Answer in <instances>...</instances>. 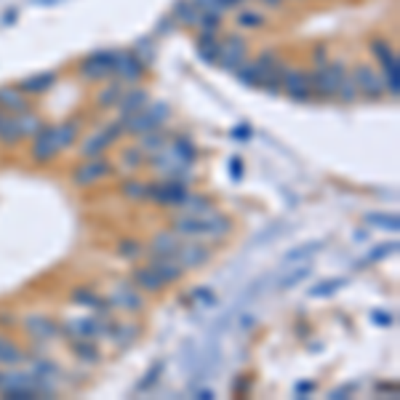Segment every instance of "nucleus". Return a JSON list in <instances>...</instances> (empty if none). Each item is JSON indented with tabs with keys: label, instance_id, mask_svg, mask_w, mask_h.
Masks as SVG:
<instances>
[{
	"label": "nucleus",
	"instance_id": "obj_56",
	"mask_svg": "<svg viewBox=\"0 0 400 400\" xmlns=\"http://www.w3.org/2000/svg\"><path fill=\"white\" fill-rule=\"evenodd\" d=\"M38 5H49V3H59V0H35Z\"/></svg>",
	"mask_w": 400,
	"mask_h": 400
},
{
	"label": "nucleus",
	"instance_id": "obj_45",
	"mask_svg": "<svg viewBox=\"0 0 400 400\" xmlns=\"http://www.w3.org/2000/svg\"><path fill=\"white\" fill-rule=\"evenodd\" d=\"M160 371H163V363H158L155 368H150V371H147V379H142V382L136 384V390H139V392H142V390H147V387H150L152 382H158V376H160Z\"/></svg>",
	"mask_w": 400,
	"mask_h": 400
},
{
	"label": "nucleus",
	"instance_id": "obj_53",
	"mask_svg": "<svg viewBox=\"0 0 400 400\" xmlns=\"http://www.w3.org/2000/svg\"><path fill=\"white\" fill-rule=\"evenodd\" d=\"M232 136H235V139H240V136H243V139H249L251 131L249 128H235V131H232Z\"/></svg>",
	"mask_w": 400,
	"mask_h": 400
},
{
	"label": "nucleus",
	"instance_id": "obj_27",
	"mask_svg": "<svg viewBox=\"0 0 400 400\" xmlns=\"http://www.w3.org/2000/svg\"><path fill=\"white\" fill-rule=\"evenodd\" d=\"M198 14H200V8L192 0H179L174 5V19H179L182 25H187V27L198 25Z\"/></svg>",
	"mask_w": 400,
	"mask_h": 400
},
{
	"label": "nucleus",
	"instance_id": "obj_16",
	"mask_svg": "<svg viewBox=\"0 0 400 400\" xmlns=\"http://www.w3.org/2000/svg\"><path fill=\"white\" fill-rule=\"evenodd\" d=\"M25 328L32 339H53V336L62 334V328L53 321H49L46 315H29V318H25Z\"/></svg>",
	"mask_w": 400,
	"mask_h": 400
},
{
	"label": "nucleus",
	"instance_id": "obj_17",
	"mask_svg": "<svg viewBox=\"0 0 400 400\" xmlns=\"http://www.w3.org/2000/svg\"><path fill=\"white\" fill-rule=\"evenodd\" d=\"M131 283H134L139 291H147V294H158V291L166 286L160 277L152 273L150 267H134V273H131Z\"/></svg>",
	"mask_w": 400,
	"mask_h": 400
},
{
	"label": "nucleus",
	"instance_id": "obj_15",
	"mask_svg": "<svg viewBox=\"0 0 400 400\" xmlns=\"http://www.w3.org/2000/svg\"><path fill=\"white\" fill-rule=\"evenodd\" d=\"M155 275L160 277L163 283H176V280H182L184 275V267L176 262L174 256H152V262L147 264Z\"/></svg>",
	"mask_w": 400,
	"mask_h": 400
},
{
	"label": "nucleus",
	"instance_id": "obj_34",
	"mask_svg": "<svg viewBox=\"0 0 400 400\" xmlns=\"http://www.w3.org/2000/svg\"><path fill=\"white\" fill-rule=\"evenodd\" d=\"M366 225L371 227H379V229H398L400 222L395 214H366Z\"/></svg>",
	"mask_w": 400,
	"mask_h": 400
},
{
	"label": "nucleus",
	"instance_id": "obj_21",
	"mask_svg": "<svg viewBox=\"0 0 400 400\" xmlns=\"http://www.w3.org/2000/svg\"><path fill=\"white\" fill-rule=\"evenodd\" d=\"M179 249V235L171 232H158L152 238V256H174Z\"/></svg>",
	"mask_w": 400,
	"mask_h": 400
},
{
	"label": "nucleus",
	"instance_id": "obj_24",
	"mask_svg": "<svg viewBox=\"0 0 400 400\" xmlns=\"http://www.w3.org/2000/svg\"><path fill=\"white\" fill-rule=\"evenodd\" d=\"M56 83V75L53 73H40V75H32L19 83V91H27V94H43L49 91L51 86Z\"/></svg>",
	"mask_w": 400,
	"mask_h": 400
},
{
	"label": "nucleus",
	"instance_id": "obj_26",
	"mask_svg": "<svg viewBox=\"0 0 400 400\" xmlns=\"http://www.w3.org/2000/svg\"><path fill=\"white\" fill-rule=\"evenodd\" d=\"M25 360V352L19 345H14L11 339L0 336V366H19Z\"/></svg>",
	"mask_w": 400,
	"mask_h": 400
},
{
	"label": "nucleus",
	"instance_id": "obj_1",
	"mask_svg": "<svg viewBox=\"0 0 400 400\" xmlns=\"http://www.w3.org/2000/svg\"><path fill=\"white\" fill-rule=\"evenodd\" d=\"M171 229L182 238H225L232 232V222L225 214H214V211L182 214L179 219H174Z\"/></svg>",
	"mask_w": 400,
	"mask_h": 400
},
{
	"label": "nucleus",
	"instance_id": "obj_48",
	"mask_svg": "<svg viewBox=\"0 0 400 400\" xmlns=\"http://www.w3.org/2000/svg\"><path fill=\"white\" fill-rule=\"evenodd\" d=\"M371 318H374V323H379V325H392V315H384L382 310H374Z\"/></svg>",
	"mask_w": 400,
	"mask_h": 400
},
{
	"label": "nucleus",
	"instance_id": "obj_51",
	"mask_svg": "<svg viewBox=\"0 0 400 400\" xmlns=\"http://www.w3.org/2000/svg\"><path fill=\"white\" fill-rule=\"evenodd\" d=\"M238 3H243V0H216V5H219V11H227V8H232V5H238Z\"/></svg>",
	"mask_w": 400,
	"mask_h": 400
},
{
	"label": "nucleus",
	"instance_id": "obj_50",
	"mask_svg": "<svg viewBox=\"0 0 400 400\" xmlns=\"http://www.w3.org/2000/svg\"><path fill=\"white\" fill-rule=\"evenodd\" d=\"M315 390V384L312 382H307V384H297V395H310Z\"/></svg>",
	"mask_w": 400,
	"mask_h": 400
},
{
	"label": "nucleus",
	"instance_id": "obj_25",
	"mask_svg": "<svg viewBox=\"0 0 400 400\" xmlns=\"http://www.w3.org/2000/svg\"><path fill=\"white\" fill-rule=\"evenodd\" d=\"M121 110H123V115H134V112H139V110H145L147 107V91H142V88H136V91H128L121 97Z\"/></svg>",
	"mask_w": 400,
	"mask_h": 400
},
{
	"label": "nucleus",
	"instance_id": "obj_30",
	"mask_svg": "<svg viewBox=\"0 0 400 400\" xmlns=\"http://www.w3.org/2000/svg\"><path fill=\"white\" fill-rule=\"evenodd\" d=\"M176 208H182L184 214H205V211H211V200L205 198V195H190L187 192Z\"/></svg>",
	"mask_w": 400,
	"mask_h": 400
},
{
	"label": "nucleus",
	"instance_id": "obj_35",
	"mask_svg": "<svg viewBox=\"0 0 400 400\" xmlns=\"http://www.w3.org/2000/svg\"><path fill=\"white\" fill-rule=\"evenodd\" d=\"M123 195L128 200H145L147 198V184L145 182H139V179H128V182H123Z\"/></svg>",
	"mask_w": 400,
	"mask_h": 400
},
{
	"label": "nucleus",
	"instance_id": "obj_20",
	"mask_svg": "<svg viewBox=\"0 0 400 400\" xmlns=\"http://www.w3.org/2000/svg\"><path fill=\"white\" fill-rule=\"evenodd\" d=\"M0 107H3L8 115L25 112L27 110L25 91H19V88H0Z\"/></svg>",
	"mask_w": 400,
	"mask_h": 400
},
{
	"label": "nucleus",
	"instance_id": "obj_2",
	"mask_svg": "<svg viewBox=\"0 0 400 400\" xmlns=\"http://www.w3.org/2000/svg\"><path fill=\"white\" fill-rule=\"evenodd\" d=\"M168 104H163V101H158L155 107H147L145 112L139 110V112H134V115H123V125L128 134H136V136H142V134H147V131H155V128H160V125L166 123V118H168Z\"/></svg>",
	"mask_w": 400,
	"mask_h": 400
},
{
	"label": "nucleus",
	"instance_id": "obj_12",
	"mask_svg": "<svg viewBox=\"0 0 400 400\" xmlns=\"http://www.w3.org/2000/svg\"><path fill=\"white\" fill-rule=\"evenodd\" d=\"M29 152H32L35 163H49L51 158L59 152V145H56V131H53V125H43V128H40V131L32 136Z\"/></svg>",
	"mask_w": 400,
	"mask_h": 400
},
{
	"label": "nucleus",
	"instance_id": "obj_22",
	"mask_svg": "<svg viewBox=\"0 0 400 400\" xmlns=\"http://www.w3.org/2000/svg\"><path fill=\"white\" fill-rule=\"evenodd\" d=\"M0 142L3 145H8V147H14V145H19L22 142V131H19V121L14 118V115H0Z\"/></svg>",
	"mask_w": 400,
	"mask_h": 400
},
{
	"label": "nucleus",
	"instance_id": "obj_49",
	"mask_svg": "<svg viewBox=\"0 0 400 400\" xmlns=\"http://www.w3.org/2000/svg\"><path fill=\"white\" fill-rule=\"evenodd\" d=\"M123 160H128L125 166H139V150H125Z\"/></svg>",
	"mask_w": 400,
	"mask_h": 400
},
{
	"label": "nucleus",
	"instance_id": "obj_8",
	"mask_svg": "<svg viewBox=\"0 0 400 400\" xmlns=\"http://www.w3.org/2000/svg\"><path fill=\"white\" fill-rule=\"evenodd\" d=\"M142 73H145V62L139 59L136 51H118L112 67V77H118V83H136Z\"/></svg>",
	"mask_w": 400,
	"mask_h": 400
},
{
	"label": "nucleus",
	"instance_id": "obj_11",
	"mask_svg": "<svg viewBox=\"0 0 400 400\" xmlns=\"http://www.w3.org/2000/svg\"><path fill=\"white\" fill-rule=\"evenodd\" d=\"M280 91H286L294 101H307L312 97V86H310V75H304L301 70H288L280 77Z\"/></svg>",
	"mask_w": 400,
	"mask_h": 400
},
{
	"label": "nucleus",
	"instance_id": "obj_57",
	"mask_svg": "<svg viewBox=\"0 0 400 400\" xmlns=\"http://www.w3.org/2000/svg\"><path fill=\"white\" fill-rule=\"evenodd\" d=\"M0 387H3V374H0Z\"/></svg>",
	"mask_w": 400,
	"mask_h": 400
},
{
	"label": "nucleus",
	"instance_id": "obj_9",
	"mask_svg": "<svg viewBox=\"0 0 400 400\" xmlns=\"http://www.w3.org/2000/svg\"><path fill=\"white\" fill-rule=\"evenodd\" d=\"M62 331L70 339H97V336H104V334H112V325L99 321V318H77V321L64 323Z\"/></svg>",
	"mask_w": 400,
	"mask_h": 400
},
{
	"label": "nucleus",
	"instance_id": "obj_47",
	"mask_svg": "<svg viewBox=\"0 0 400 400\" xmlns=\"http://www.w3.org/2000/svg\"><path fill=\"white\" fill-rule=\"evenodd\" d=\"M312 56H315L318 67H323L325 62H328V49H325V46H315V51H312Z\"/></svg>",
	"mask_w": 400,
	"mask_h": 400
},
{
	"label": "nucleus",
	"instance_id": "obj_18",
	"mask_svg": "<svg viewBox=\"0 0 400 400\" xmlns=\"http://www.w3.org/2000/svg\"><path fill=\"white\" fill-rule=\"evenodd\" d=\"M73 304L88 307V310H94V312H99V315H107V310H110V301L97 297V294L88 291V288H75V291H73Z\"/></svg>",
	"mask_w": 400,
	"mask_h": 400
},
{
	"label": "nucleus",
	"instance_id": "obj_46",
	"mask_svg": "<svg viewBox=\"0 0 400 400\" xmlns=\"http://www.w3.org/2000/svg\"><path fill=\"white\" fill-rule=\"evenodd\" d=\"M229 176H232V179H240V176H243V160H240V158H232V160H229Z\"/></svg>",
	"mask_w": 400,
	"mask_h": 400
},
{
	"label": "nucleus",
	"instance_id": "obj_38",
	"mask_svg": "<svg viewBox=\"0 0 400 400\" xmlns=\"http://www.w3.org/2000/svg\"><path fill=\"white\" fill-rule=\"evenodd\" d=\"M142 253H145V249H142L139 240H121V243H118V256H123V259H128V262L139 259Z\"/></svg>",
	"mask_w": 400,
	"mask_h": 400
},
{
	"label": "nucleus",
	"instance_id": "obj_23",
	"mask_svg": "<svg viewBox=\"0 0 400 400\" xmlns=\"http://www.w3.org/2000/svg\"><path fill=\"white\" fill-rule=\"evenodd\" d=\"M323 249V240H310V243H301L294 246L288 253H283V264H294V262H307L310 256H315L318 251Z\"/></svg>",
	"mask_w": 400,
	"mask_h": 400
},
{
	"label": "nucleus",
	"instance_id": "obj_37",
	"mask_svg": "<svg viewBox=\"0 0 400 400\" xmlns=\"http://www.w3.org/2000/svg\"><path fill=\"white\" fill-rule=\"evenodd\" d=\"M139 150H147V152H160L166 150V139L160 136V134H155V131H147V134H142V142H139Z\"/></svg>",
	"mask_w": 400,
	"mask_h": 400
},
{
	"label": "nucleus",
	"instance_id": "obj_32",
	"mask_svg": "<svg viewBox=\"0 0 400 400\" xmlns=\"http://www.w3.org/2000/svg\"><path fill=\"white\" fill-rule=\"evenodd\" d=\"M77 128L80 123L73 121V123H62V125H53V131H56V145H59V150H67L73 142L77 139Z\"/></svg>",
	"mask_w": 400,
	"mask_h": 400
},
{
	"label": "nucleus",
	"instance_id": "obj_19",
	"mask_svg": "<svg viewBox=\"0 0 400 400\" xmlns=\"http://www.w3.org/2000/svg\"><path fill=\"white\" fill-rule=\"evenodd\" d=\"M198 56L203 62H208V64H216V59H219V38H216L214 32H203V29H200Z\"/></svg>",
	"mask_w": 400,
	"mask_h": 400
},
{
	"label": "nucleus",
	"instance_id": "obj_55",
	"mask_svg": "<svg viewBox=\"0 0 400 400\" xmlns=\"http://www.w3.org/2000/svg\"><path fill=\"white\" fill-rule=\"evenodd\" d=\"M262 3H264V5H280L283 0H262Z\"/></svg>",
	"mask_w": 400,
	"mask_h": 400
},
{
	"label": "nucleus",
	"instance_id": "obj_5",
	"mask_svg": "<svg viewBox=\"0 0 400 400\" xmlns=\"http://www.w3.org/2000/svg\"><path fill=\"white\" fill-rule=\"evenodd\" d=\"M246 56H249V46H246L243 38L229 35V38H225V40H219V59H216L219 67H225V70H229V73H235V70L246 62Z\"/></svg>",
	"mask_w": 400,
	"mask_h": 400
},
{
	"label": "nucleus",
	"instance_id": "obj_13",
	"mask_svg": "<svg viewBox=\"0 0 400 400\" xmlns=\"http://www.w3.org/2000/svg\"><path fill=\"white\" fill-rule=\"evenodd\" d=\"M174 259L184 267V270H192V267H203L211 262V249L205 243H179Z\"/></svg>",
	"mask_w": 400,
	"mask_h": 400
},
{
	"label": "nucleus",
	"instance_id": "obj_6",
	"mask_svg": "<svg viewBox=\"0 0 400 400\" xmlns=\"http://www.w3.org/2000/svg\"><path fill=\"white\" fill-rule=\"evenodd\" d=\"M187 195V184L171 179V182H160V184H147V198L158 205H166V208H176L182 198Z\"/></svg>",
	"mask_w": 400,
	"mask_h": 400
},
{
	"label": "nucleus",
	"instance_id": "obj_41",
	"mask_svg": "<svg viewBox=\"0 0 400 400\" xmlns=\"http://www.w3.org/2000/svg\"><path fill=\"white\" fill-rule=\"evenodd\" d=\"M398 249V243L392 240V243H382V246H376L371 253H366V259L360 262V264H374V262H379V259H384V256H390L392 251Z\"/></svg>",
	"mask_w": 400,
	"mask_h": 400
},
{
	"label": "nucleus",
	"instance_id": "obj_40",
	"mask_svg": "<svg viewBox=\"0 0 400 400\" xmlns=\"http://www.w3.org/2000/svg\"><path fill=\"white\" fill-rule=\"evenodd\" d=\"M121 97H123L121 83H112V86H107V88L99 94V107H112V104L121 101Z\"/></svg>",
	"mask_w": 400,
	"mask_h": 400
},
{
	"label": "nucleus",
	"instance_id": "obj_4",
	"mask_svg": "<svg viewBox=\"0 0 400 400\" xmlns=\"http://www.w3.org/2000/svg\"><path fill=\"white\" fill-rule=\"evenodd\" d=\"M115 56L118 51H99V53H91L80 62L77 73L86 77V80H107L112 77V67H115Z\"/></svg>",
	"mask_w": 400,
	"mask_h": 400
},
{
	"label": "nucleus",
	"instance_id": "obj_54",
	"mask_svg": "<svg viewBox=\"0 0 400 400\" xmlns=\"http://www.w3.org/2000/svg\"><path fill=\"white\" fill-rule=\"evenodd\" d=\"M198 398H203V400H211V398H214V392H211V390H200V392H198Z\"/></svg>",
	"mask_w": 400,
	"mask_h": 400
},
{
	"label": "nucleus",
	"instance_id": "obj_31",
	"mask_svg": "<svg viewBox=\"0 0 400 400\" xmlns=\"http://www.w3.org/2000/svg\"><path fill=\"white\" fill-rule=\"evenodd\" d=\"M371 51L376 53V59H379V62L384 64V73H387V70H400L395 51L390 49V46L384 43V40H374V43H371Z\"/></svg>",
	"mask_w": 400,
	"mask_h": 400
},
{
	"label": "nucleus",
	"instance_id": "obj_36",
	"mask_svg": "<svg viewBox=\"0 0 400 400\" xmlns=\"http://www.w3.org/2000/svg\"><path fill=\"white\" fill-rule=\"evenodd\" d=\"M16 121H19V131H22V139H25V136H29V139H32V136H35V134H38V131H40V128H43V123H40V118H38V115H32V112H29V115H22V118H16Z\"/></svg>",
	"mask_w": 400,
	"mask_h": 400
},
{
	"label": "nucleus",
	"instance_id": "obj_7",
	"mask_svg": "<svg viewBox=\"0 0 400 400\" xmlns=\"http://www.w3.org/2000/svg\"><path fill=\"white\" fill-rule=\"evenodd\" d=\"M355 80V88H358V97H366V99H379L384 94V80L382 75L371 70L368 64H358L355 73H350Z\"/></svg>",
	"mask_w": 400,
	"mask_h": 400
},
{
	"label": "nucleus",
	"instance_id": "obj_3",
	"mask_svg": "<svg viewBox=\"0 0 400 400\" xmlns=\"http://www.w3.org/2000/svg\"><path fill=\"white\" fill-rule=\"evenodd\" d=\"M347 73V67L342 64V62H325L323 67H318L315 70V75H310V86H312V94H318V97H336V91H339V83H342V77Z\"/></svg>",
	"mask_w": 400,
	"mask_h": 400
},
{
	"label": "nucleus",
	"instance_id": "obj_52",
	"mask_svg": "<svg viewBox=\"0 0 400 400\" xmlns=\"http://www.w3.org/2000/svg\"><path fill=\"white\" fill-rule=\"evenodd\" d=\"M342 395H350V387H339V390H334V392H331L328 398H331V400H339Z\"/></svg>",
	"mask_w": 400,
	"mask_h": 400
},
{
	"label": "nucleus",
	"instance_id": "obj_10",
	"mask_svg": "<svg viewBox=\"0 0 400 400\" xmlns=\"http://www.w3.org/2000/svg\"><path fill=\"white\" fill-rule=\"evenodd\" d=\"M107 174H112V163L110 160H104V158H88L86 163H80L75 168L73 182H75L77 187H88V184H97Z\"/></svg>",
	"mask_w": 400,
	"mask_h": 400
},
{
	"label": "nucleus",
	"instance_id": "obj_33",
	"mask_svg": "<svg viewBox=\"0 0 400 400\" xmlns=\"http://www.w3.org/2000/svg\"><path fill=\"white\" fill-rule=\"evenodd\" d=\"M73 352L86 363H97L99 360V350H97V345H91V339H73Z\"/></svg>",
	"mask_w": 400,
	"mask_h": 400
},
{
	"label": "nucleus",
	"instance_id": "obj_42",
	"mask_svg": "<svg viewBox=\"0 0 400 400\" xmlns=\"http://www.w3.org/2000/svg\"><path fill=\"white\" fill-rule=\"evenodd\" d=\"M336 97H342V101H355V97H358V88H355V80H352L350 73H345L342 83H339Z\"/></svg>",
	"mask_w": 400,
	"mask_h": 400
},
{
	"label": "nucleus",
	"instance_id": "obj_43",
	"mask_svg": "<svg viewBox=\"0 0 400 400\" xmlns=\"http://www.w3.org/2000/svg\"><path fill=\"white\" fill-rule=\"evenodd\" d=\"M238 25L246 27V29H256V27L264 25V16L259 11H240L238 14Z\"/></svg>",
	"mask_w": 400,
	"mask_h": 400
},
{
	"label": "nucleus",
	"instance_id": "obj_44",
	"mask_svg": "<svg viewBox=\"0 0 400 400\" xmlns=\"http://www.w3.org/2000/svg\"><path fill=\"white\" fill-rule=\"evenodd\" d=\"M3 398L8 400H35L38 395L32 390H3Z\"/></svg>",
	"mask_w": 400,
	"mask_h": 400
},
{
	"label": "nucleus",
	"instance_id": "obj_28",
	"mask_svg": "<svg viewBox=\"0 0 400 400\" xmlns=\"http://www.w3.org/2000/svg\"><path fill=\"white\" fill-rule=\"evenodd\" d=\"M310 273H312V270H310V264H307V262H301L299 267H294L291 273H286V275L277 280V291H291V288H294V286H299L301 280L310 275Z\"/></svg>",
	"mask_w": 400,
	"mask_h": 400
},
{
	"label": "nucleus",
	"instance_id": "obj_14",
	"mask_svg": "<svg viewBox=\"0 0 400 400\" xmlns=\"http://www.w3.org/2000/svg\"><path fill=\"white\" fill-rule=\"evenodd\" d=\"M110 307H118V310H128V312H136L145 307V299L139 297V288L134 283H123L118 288H112L110 294Z\"/></svg>",
	"mask_w": 400,
	"mask_h": 400
},
{
	"label": "nucleus",
	"instance_id": "obj_29",
	"mask_svg": "<svg viewBox=\"0 0 400 400\" xmlns=\"http://www.w3.org/2000/svg\"><path fill=\"white\" fill-rule=\"evenodd\" d=\"M347 286V280L345 277H331V280H323V283H315L307 294L312 297V299H323V297H331V294H336L339 288H345Z\"/></svg>",
	"mask_w": 400,
	"mask_h": 400
},
{
	"label": "nucleus",
	"instance_id": "obj_39",
	"mask_svg": "<svg viewBox=\"0 0 400 400\" xmlns=\"http://www.w3.org/2000/svg\"><path fill=\"white\" fill-rule=\"evenodd\" d=\"M222 25V14H214V11H200L198 14V25L203 32H214V29H219Z\"/></svg>",
	"mask_w": 400,
	"mask_h": 400
}]
</instances>
